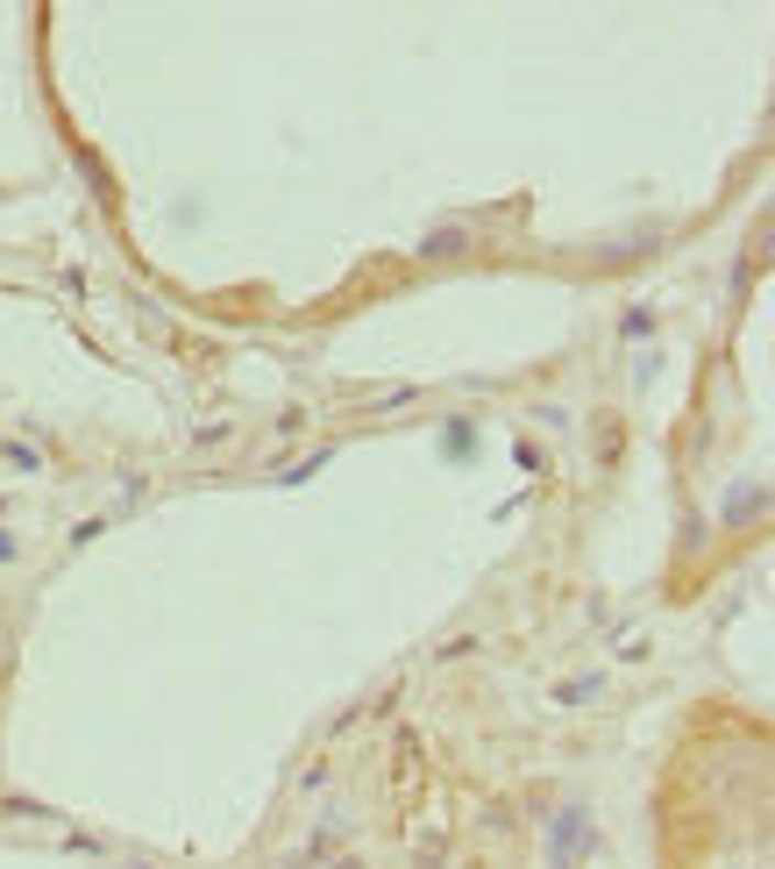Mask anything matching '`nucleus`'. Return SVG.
<instances>
[{"mask_svg": "<svg viewBox=\"0 0 775 869\" xmlns=\"http://www.w3.org/2000/svg\"><path fill=\"white\" fill-rule=\"evenodd\" d=\"M541 848H549V869H584L598 856V813H590V799H562L549 813V827H541Z\"/></svg>", "mask_w": 775, "mask_h": 869, "instance_id": "f257e3e1", "label": "nucleus"}, {"mask_svg": "<svg viewBox=\"0 0 775 869\" xmlns=\"http://www.w3.org/2000/svg\"><path fill=\"white\" fill-rule=\"evenodd\" d=\"M342 834H348V805H328V813H321V834H313V842L299 848V856L285 862V869H321V862H328V848L342 842Z\"/></svg>", "mask_w": 775, "mask_h": 869, "instance_id": "f03ea898", "label": "nucleus"}, {"mask_svg": "<svg viewBox=\"0 0 775 869\" xmlns=\"http://www.w3.org/2000/svg\"><path fill=\"white\" fill-rule=\"evenodd\" d=\"M762 514H768V485L762 477H740V485L726 492V528H754Z\"/></svg>", "mask_w": 775, "mask_h": 869, "instance_id": "7ed1b4c3", "label": "nucleus"}, {"mask_svg": "<svg viewBox=\"0 0 775 869\" xmlns=\"http://www.w3.org/2000/svg\"><path fill=\"white\" fill-rule=\"evenodd\" d=\"M463 250H469V229H463V221H442V229H428V235L413 243V257L449 264V257H463Z\"/></svg>", "mask_w": 775, "mask_h": 869, "instance_id": "20e7f679", "label": "nucleus"}, {"mask_svg": "<svg viewBox=\"0 0 775 869\" xmlns=\"http://www.w3.org/2000/svg\"><path fill=\"white\" fill-rule=\"evenodd\" d=\"M442 457H449V463L477 457V421H463V414H455V421H442Z\"/></svg>", "mask_w": 775, "mask_h": 869, "instance_id": "39448f33", "label": "nucleus"}, {"mask_svg": "<svg viewBox=\"0 0 775 869\" xmlns=\"http://www.w3.org/2000/svg\"><path fill=\"white\" fill-rule=\"evenodd\" d=\"M655 250H662V229H641V235H619L605 250V264H633V257H655Z\"/></svg>", "mask_w": 775, "mask_h": 869, "instance_id": "423d86ee", "label": "nucleus"}, {"mask_svg": "<svg viewBox=\"0 0 775 869\" xmlns=\"http://www.w3.org/2000/svg\"><path fill=\"white\" fill-rule=\"evenodd\" d=\"M0 463H8V471H22V477H36L43 471V449L22 442V435H8V442H0Z\"/></svg>", "mask_w": 775, "mask_h": 869, "instance_id": "0eeeda50", "label": "nucleus"}, {"mask_svg": "<svg viewBox=\"0 0 775 869\" xmlns=\"http://www.w3.org/2000/svg\"><path fill=\"white\" fill-rule=\"evenodd\" d=\"M598 692H605V678H598V670H584V678L555 684V698H562V706H590V698H598Z\"/></svg>", "mask_w": 775, "mask_h": 869, "instance_id": "6e6552de", "label": "nucleus"}, {"mask_svg": "<svg viewBox=\"0 0 775 869\" xmlns=\"http://www.w3.org/2000/svg\"><path fill=\"white\" fill-rule=\"evenodd\" d=\"M655 336V307H627L619 314V342H647Z\"/></svg>", "mask_w": 775, "mask_h": 869, "instance_id": "1a4fd4ad", "label": "nucleus"}, {"mask_svg": "<svg viewBox=\"0 0 775 869\" xmlns=\"http://www.w3.org/2000/svg\"><path fill=\"white\" fill-rule=\"evenodd\" d=\"M512 463H520L527 477H541V471H549V449H541V442H527V435H520V442H512Z\"/></svg>", "mask_w": 775, "mask_h": 869, "instance_id": "9d476101", "label": "nucleus"}, {"mask_svg": "<svg viewBox=\"0 0 775 869\" xmlns=\"http://www.w3.org/2000/svg\"><path fill=\"white\" fill-rule=\"evenodd\" d=\"M14 563H22V535L0 528V571H14Z\"/></svg>", "mask_w": 775, "mask_h": 869, "instance_id": "9b49d317", "label": "nucleus"}, {"mask_svg": "<svg viewBox=\"0 0 775 869\" xmlns=\"http://www.w3.org/2000/svg\"><path fill=\"white\" fill-rule=\"evenodd\" d=\"M129 869H150V862H129Z\"/></svg>", "mask_w": 775, "mask_h": 869, "instance_id": "f8f14e48", "label": "nucleus"}]
</instances>
